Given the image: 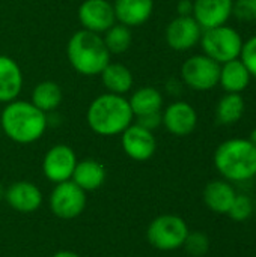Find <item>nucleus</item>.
<instances>
[{"label":"nucleus","instance_id":"obj_34","mask_svg":"<svg viewBox=\"0 0 256 257\" xmlns=\"http://www.w3.org/2000/svg\"><path fill=\"white\" fill-rule=\"evenodd\" d=\"M249 142L256 148V128L252 130V133H250V136H249Z\"/></svg>","mask_w":256,"mask_h":257},{"label":"nucleus","instance_id":"obj_32","mask_svg":"<svg viewBox=\"0 0 256 257\" xmlns=\"http://www.w3.org/2000/svg\"><path fill=\"white\" fill-rule=\"evenodd\" d=\"M181 84H183V81H178V80H169V81H167V84H166L167 92H169V93H172V95L180 93V90H181Z\"/></svg>","mask_w":256,"mask_h":257},{"label":"nucleus","instance_id":"obj_9","mask_svg":"<svg viewBox=\"0 0 256 257\" xmlns=\"http://www.w3.org/2000/svg\"><path fill=\"white\" fill-rule=\"evenodd\" d=\"M77 161V155L71 146L62 143L54 145L44 155L42 173L45 179H48L53 184L71 181Z\"/></svg>","mask_w":256,"mask_h":257},{"label":"nucleus","instance_id":"obj_25","mask_svg":"<svg viewBox=\"0 0 256 257\" xmlns=\"http://www.w3.org/2000/svg\"><path fill=\"white\" fill-rule=\"evenodd\" d=\"M103 39L110 54H122L131 47L133 33L130 27L121 23H115L109 30L103 33Z\"/></svg>","mask_w":256,"mask_h":257},{"label":"nucleus","instance_id":"obj_16","mask_svg":"<svg viewBox=\"0 0 256 257\" xmlns=\"http://www.w3.org/2000/svg\"><path fill=\"white\" fill-rule=\"evenodd\" d=\"M116 23L130 29L143 26L154 12V0H113Z\"/></svg>","mask_w":256,"mask_h":257},{"label":"nucleus","instance_id":"obj_2","mask_svg":"<svg viewBox=\"0 0 256 257\" xmlns=\"http://www.w3.org/2000/svg\"><path fill=\"white\" fill-rule=\"evenodd\" d=\"M86 122L97 136L115 137L121 136L134 122V114L128 104V98L106 92L89 104Z\"/></svg>","mask_w":256,"mask_h":257},{"label":"nucleus","instance_id":"obj_23","mask_svg":"<svg viewBox=\"0 0 256 257\" xmlns=\"http://www.w3.org/2000/svg\"><path fill=\"white\" fill-rule=\"evenodd\" d=\"M235 197V190L225 181H213L204 190V202L216 214H228Z\"/></svg>","mask_w":256,"mask_h":257},{"label":"nucleus","instance_id":"obj_17","mask_svg":"<svg viewBox=\"0 0 256 257\" xmlns=\"http://www.w3.org/2000/svg\"><path fill=\"white\" fill-rule=\"evenodd\" d=\"M23 71L9 56L0 54V104L17 99L23 90Z\"/></svg>","mask_w":256,"mask_h":257},{"label":"nucleus","instance_id":"obj_33","mask_svg":"<svg viewBox=\"0 0 256 257\" xmlns=\"http://www.w3.org/2000/svg\"><path fill=\"white\" fill-rule=\"evenodd\" d=\"M51 257H80L77 253L71 251V250H62V251H57L54 253Z\"/></svg>","mask_w":256,"mask_h":257},{"label":"nucleus","instance_id":"obj_10","mask_svg":"<svg viewBox=\"0 0 256 257\" xmlns=\"http://www.w3.org/2000/svg\"><path fill=\"white\" fill-rule=\"evenodd\" d=\"M77 17L81 29L98 35H103L116 23L113 3L109 0H83L78 6Z\"/></svg>","mask_w":256,"mask_h":257},{"label":"nucleus","instance_id":"obj_31","mask_svg":"<svg viewBox=\"0 0 256 257\" xmlns=\"http://www.w3.org/2000/svg\"><path fill=\"white\" fill-rule=\"evenodd\" d=\"M177 12L181 17H189L193 14V0H180L177 5Z\"/></svg>","mask_w":256,"mask_h":257},{"label":"nucleus","instance_id":"obj_7","mask_svg":"<svg viewBox=\"0 0 256 257\" xmlns=\"http://www.w3.org/2000/svg\"><path fill=\"white\" fill-rule=\"evenodd\" d=\"M219 75L220 63L205 56L204 53L190 56L181 65L183 84L198 92H207L214 89L219 84Z\"/></svg>","mask_w":256,"mask_h":257},{"label":"nucleus","instance_id":"obj_22","mask_svg":"<svg viewBox=\"0 0 256 257\" xmlns=\"http://www.w3.org/2000/svg\"><path fill=\"white\" fill-rule=\"evenodd\" d=\"M62 101H63L62 87L51 80H44L38 83L30 95V102L45 114L56 111L62 104Z\"/></svg>","mask_w":256,"mask_h":257},{"label":"nucleus","instance_id":"obj_11","mask_svg":"<svg viewBox=\"0 0 256 257\" xmlns=\"http://www.w3.org/2000/svg\"><path fill=\"white\" fill-rule=\"evenodd\" d=\"M121 146L128 158L143 163L154 157L157 151V140L152 131L133 122L121 134Z\"/></svg>","mask_w":256,"mask_h":257},{"label":"nucleus","instance_id":"obj_6","mask_svg":"<svg viewBox=\"0 0 256 257\" xmlns=\"http://www.w3.org/2000/svg\"><path fill=\"white\" fill-rule=\"evenodd\" d=\"M189 232L187 223L181 217L163 214L149 223L146 229V239L160 251H174L184 245Z\"/></svg>","mask_w":256,"mask_h":257},{"label":"nucleus","instance_id":"obj_13","mask_svg":"<svg viewBox=\"0 0 256 257\" xmlns=\"http://www.w3.org/2000/svg\"><path fill=\"white\" fill-rule=\"evenodd\" d=\"M161 125L177 137L192 134L198 126V113L187 101H174L161 110Z\"/></svg>","mask_w":256,"mask_h":257},{"label":"nucleus","instance_id":"obj_30","mask_svg":"<svg viewBox=\"0 0 256 257\" xmlns=\"http://www.w3.org/2000/svg\"><path fill=\"white\" fill-rule=\"evenodd\" d=\"M134 122L149 131H155L160 125H161V111L158 113H149V114H143L139 117H134Z\"/></svg>","mask_w":256,"mask_h":257},{"label":"nucleus","instance_id":"obj_1","mask_svg":"<svg viewBox=\"0 0 256 257\" xmlns=\"http://www.w3.org/2000/svg\"><path fill=\"white\" fill-rule=\"evenodd\" d=\"M0 126L5 136L14 143L32 145L45 134L48 119L30 101L17 98L5 104L0 114Z\"/></svg>","mask_w":256,"mask_h":257},{"label":"nucleus","instance_id":"obj_14","mask_svg":"<svg viewBox=\"0 0 256 257\" xmlns=\"http://www.w3.org/2000/svg\"><path fill=\"white\" fill-rule=\"evenodd\" d=\"M5 200L14 211L21 214H32L41 208L44 196L33 182L18 181L5 190Z\"/></svg>","mask_w":256,"mask_h":257},{"label":"nucleus","instance_id":"obj_29","mask_svg":"<svg viewBox=\"0 0 256 257\" xmlns=\"http://www.w3.org/2000/svg\"><path fill=\"white\" fill-rule=\"evenodd\" d=\"M240 60L249 69L252 78L256 80V35L243 42V48L240 53Z\"/></svg>","mask_w":256,"mask_h":257},{"label":"nucleus","instance_id":"obj_18","mask_svg":"<svg viewBox=\"0 0 256 257\" xmlns=\"http://www.w3.org/2000/svg\"><path fill=\"white\" fill-rule=\"evenodd\" d=\"M250 81L252 75L240 57L220 65L219 84L226 93H241L250 86Z\"/></svg>","mask_w":256,"mask_h":257},{"label":"nucleus","instance_id":"obj_15","mask_svg":"<svg viewBox=\"0 0 256 257\" xmlns=\"http://www.w3.org/2000/svg\"><path fill=\"white\" fill-rule=\"evenodd\" d=\"M234 0H193L192 17L202 30L226 24L232 15Z\"/></svg>","mask_w":256,"mask_h":257},{"label":"nucleus","instance_id":"obj_28","mask_svg":"<svg viewBox=\"0 0 256 257\" xmlns=\"http://www.w3.org/2000/svg\"><path fill=\"white\" fill-rule=\"evenodd\" d=\"M232 15L240 23H256V0H234Z\"/></svg>","mask_w":256,"mask_h":257},{"label":"nucleus","instance_id":"obj_12","mask_svg":"<svg viewBox=\"0 0 256 257\" xmlns=\"http://www.w3.org/2000/svg\"><path fill=\"white\" fill-rule=\"evenodd\" d=\"M202 32H204L202 27L198 24V21L192 15L189 17L178 15L167 24L164 38H166L167 45L172 50L189 51L195 45L199 44Z\"/></svg>","mask_w":256,"mask_h":257},{"label":"nucleus","instance_id":"obj_21","mask_svg":"<svg viewBox=\"0 0 256 257\" xmlns=\"http://www.w3.org/2000/svg\"><path fill=\"white\" fill-rule=\"evenodd\" d=\"M163 102V93L152 86L139 87L128 96V104L131 107L134 117L161 111Z\"/></svg>","mask_w":256,"mask_h":257},{"label":"nucleus","instance_id":"obj_5","mask_svg":"<svg viewBox=\"0 0 256 257\" xmlns=\"http://www.w3.org/2000/svg\"><path fill=\"white\" fill-rule=\"evenodd\" d=\"M199 44L204 54L220 65L238 59L243 48L241 35L234 27L226 24L204 30Z\"/></svg>","mask_w":256,"mask_h":257},{"label":"nucleus","instance_id":"obj_20","mask_svg":"<svg viewBox=\"0 0 256 257\" xmlns=\"http://www.w3.org/2000/svg\"><path fill=\"white\" fill-rule=\"evenodd\" d=\"M101 83L104 89L109 93L115 95H127L134 84L133 72L128 66L118 63V62H109L107 66L100 74Z\"/></svg>","mask_w":256,"mask_h":257},{"label":"nucleus","instance_id":"obj_8","mask_svg":"<svg viewBox=\"0 0 256 257\" xmlns=\"http://www.w3.org/2000/svg\"><path fill=\"white\" fill-rule=\"evenodd\" d=\"M50 209L60 220H74L83 214L88 205L86 191L72 181L56 184L50 194Z\"/></svg>","mask_w":256,"mask_h":257},{"label":"nucleus","instance_id":"obj_27","mask_svg":"<svg viewBox=\"0 0 256 257\" xmlns=\"http://www.w3.org/2000/svg\"><path fill=\"white\" fill-rule=\"evenodd\" d=\"M253 212V205H252V200L247 197V196H238L234 199L229 211H228V215L234 220V221H246Z\"/></svg>","mask_w":256,"mask_h":257},{"label":"nucleus","instance_id":"obj_24","mask_svg":"<svg viewBox=\"0 0 256 257\" xmlns=\"http://www.w3.org/2000/svg\"><path fill=\"white\" fill-rule=\"evenodd\" d=\"M246 102L241 93H225L216 105V119L220 125H234L244 114Z\"/></svg>","mask_w":256,"mask_h":257},{"label":"nucleus","instance_id":"obj_3","mask_svg":"<svg viewBox=\"0 0 256 257\" xmlns=\"http://www.w3.org/2000/svg\"><path fill=\"white\" fill-rule=\"evenodd\" d=\"M110 51L107 50L103 35L78 30L66 44V57L75 72L84 77L100 75L110 62Z\"/></svg>","mask_w":256,"mask_h":257},{"label":"nucleus","instance_id":"obj_26","mask_svg":"<svg viewBox=\"0 0 256 257\" xmlns=\"http://www.w3.org/2000/svg\"><path fill=\"white\" fill-rule=\"evenodd\" d=\"M186 251L193 257H201L207 254L210 248V239L205 233L202 232H189L184 245Z\"/></svg>","mask_w":256,"mask_h":257},{"label":"nucleus","instance_id":"obj_19","mask_svg":"<svg viewBox=\"0 0 256 257\" xmlns=\"http://www.w3.org/2000/svg\"><path fill=\"white\" fill-rule=\"evenodd\" d=\"M106 178H107L106 167L97 160L86 158V160L77 161L71 181L77 184L83 191L89 193V191H95L101 188L106 182Z\"/></svg>","mask_w":256,"mask_h":257},{"label":"nucleus","instance_id":"obj_35","mask_svg":"<svg viewBox=\"0 0 256 257\" xmlns=\"http://www.w3.org/2000/svg\"><path fill=\"white\" fill-rule=\"evenodd\" d=\"M5 199V188H3V185L0 184V200H3Z\"/></svg>","mask_w":256,"mask_h":257},{"label":"nucleus","instance_id":"obj_4","mask_svg":"<svg viewBox=\"0 0 256 257\" xmlns=\"http://www.w3.org/2000/svg\"><path fill=\"white\" fill-rule=\"evenodd\" d=\"M214 166L228 181H249L256 176V148L249 139H229L216 149Z\"/></svg>","mask_w":256,"mask_h":257}]
</instances>
